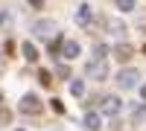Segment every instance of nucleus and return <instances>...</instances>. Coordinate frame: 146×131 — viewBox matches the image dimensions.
Returning <instances> with one entry per match:
<instances>
[{
    "instance_id": "nucleus-1",
    "label": "nucleus",
    "mask_w": 146,
    "mask_h": 131,
    "mask_svg": "<svg viewBox=\"0 0 146 131\" xmlns=\"http://www.w3.org/2000/svg\"><path fill=\"white\" fill-rule=\"evenodd\" d=\"M85 76L94 79V82H105L108 79V61L105 58H91L88 67H85Z\"/></svg>"
},
{
    "instance_id": "nucleus-2",
    "label": "nucleus",
    "mask_w": 146,
    "mask_h": 131,
    "mask_svg": "<svg viewBox=\"0 0 146 131\" xmlns=\"http://www.w3.org/2000/svg\"><path fill=\"white\" fill-rule=\"evenodd\" d=\"M114 79H117V88L131 90V88H137V79H140V73H137V70H120V73H117Z\"/></svg>"
},
{
    "instance_id": "nucleus-3",
    "label": "nucleus",
    "mask_w": 146,
    "mask_h": 131,
    "mask_svg": "<svg viewBox=\"0 0 146 131\" xmlns=\"http://www.w3.org/2000/svg\"><path fill=\"white\" fill-rule=\"evenodd\" d=\"M21 111H23V114H32V117H35V114H41V111H44V105H41V99L35 96V93H27V96L21 99Z\"/></svg>"
},
{
    "instance_id": "nucleus-4",
    "label": "nucleus",
    "mask_w": 146,
    "mask_h": 131,
    "mask_svg": "<svg viewBox=\"0 0 146 131\" xmlns=\"http://www.w3.org/2000/svg\"><path fill=\"white\" fill-rule=\"evenodd\" d=\"M100 108H102V114H108V117H117L120 108H123V102H120L117 96H102V99H100Z\"/></svg>"
},
{
    "instance_id": "nucleus-5",
    "label": "nucleus",
    "mask_w": 146,
    "mask_h": 131,
    "mask_svg": "<svg viewBox=\"0 0 146 131\" xmlns=\"http://www.w3.org/2000/svg\"><path fill=\"white\" fill-rule=\"evenodd\" d=\"M111 55L117 58V61H131V55H135V47H131V44H117L114 47V50H111Z\"/></svg>"
},
{
    "instance_id": "nucleus-6",
    "label": "nucleus",
    "mask_w": 146,
    "mask_h": 131,
    "mask_svg": "<svg viewBox=\"0 0 146 131\" xmlns=\"http://www.w3.org/2000/svg\"><path fill=\"white\" fill-rule=\"evenodd\" d=\"M32 32L38 35V38H50V35L56 32V23H53V20H35Z\"/></svg>"
},
{
    "instance_id": "nucleus-7",
    "label": "nucleus",
    "mask_w": 146,
    "mask_h": 131,
    "mask_svg": "<svg viewBox=\"0 0 146 131\" xmlns=\"http://www.w3.org/2000/svg\"><path fill=\"white\" fill-rule=\"evenodd\" d=\"M76 55H79V44H76V41H67V38H64V44H62V58L73 61Z\"/></svg>"
},
{
    "instance_id": "nucleus-8",
    "label": "nucleus",
    "mask_w": 146,
    "mask_h": 131,
    "mask_svg": "<svg viewBox=\"0 0 146 131\" xmlns=\"http://www.w3.org/2000/svg\"><path fill=\"white\" fill-rule=\"evenodd\" d=\"M76 20L82 23V26H91V20H94V15H91V6H88V3H82V6L76 9Z\"/></svg>"
},
{
    "instance_id": "nucleus-9",
    "label": "nucleus",
    "mask_w": 146,
    "mask_h": 131,
    "mask_svg": "<svg viewBox=\"0 0 146 131\" xmlns=\"http://www.w3.org/2000/svg\"><path fill=\"white\" fill-rule=\"evenodd\" d=\"M21 53H23V58H27V61H38V50H35V44L23 41V44H21Z\"/></svg>"
},
{
    "instance_id": "nucleus-10",
    "label": "nucleus",
    "mask_w": 146,
    "mask_h": 131,
    "mask_svg": "<svg viewBox=\"0 0 146 131\" xmlns=\"http://www.w3.org/2000/svg\"><path fill=\"white\" fill-rule=\"evenodd\" d=\"M102 26H105L108 32H123V29H126L123 20H114V18H102Z\"/></svg>"
},
{
    "instance_id": "nucleus-11",
    "label": "nucleus",
    "mask_w": 146,
    "mask_h": 131,
    "mask_svg": "<svg viewBox=\"0 0 146 131\" xmlns=\"http://www.w3.org/2000/svg\"><path fill=\"white\" fill-rule=\"evenodd\" d=\"M85 128H88V131H100L102 125H100V117H96V114H85Z\"/></svg>"
},
{
    "instance_id": "nucleus-12",
    "label": "nucleus",
    "mask_w": 146,
    "mask_h": 131,
    "mask_svg": "<svg viewBox=\"0 0 146 131\" xmlns=\"http://www.w3.org/2000/svg\"><path fill=\"white\" fill-rule=\"evenodd\" d=\"M70 93L82 99V96H85V82H82V79H73V82H70Z\"/></svg>"
},
{
    "instance_id": "nucleus-13",
    "label": "nucleus",
    "mask_w": 146,
    "mask_h": 131,
    "mask_svg": "<svg viewBox=\"0 0 146 131\" xmlns=\"http://www.w3.org/2000/svg\"><path fill=\"white\" fill-rule=\"evenodd\" d=\"M114 3H117L120 12H131V9H135V0H114Z\"/></svg>"
},
{
    "instance_id": "nucleus-14",
    "label": "nucleus",
    "mask_w": 146,
    "mask_h": 131,
    "mask_svg": "<svg viewBox=\"0 0 146 131\" xmlns=\"http://www.w3.org/2000/svg\"><path fill=\"white\" fill-rule=\"evenodd\" d=\"M62 44H64V38H62V35H56L53 44H50V53H58V55H62Z\"/></svg>"
},
{
    "instance_id": "nucleus-15",
    "label": "nucleus",
    "mask_w": 146,
    "mask_h": 131,
    "mask_svg": "<svg viewBox=\"0 0 146 131\" xmlns=\"http://www.w3.org/2000/svg\"><path fill=\"white\" fill-rule=\"evenodd\" d=\"M38 82H41L44 88H53V76L47 73V70H41V73H38Z\"/></svg>"
},
{
    "instance_id": "nucleus-16",
    "label": "nucleus",
    "mask_w": 146,
    "mask_h": 131,
    "mask_svg": "<svg viewBox=\"0 0 146 131\" xmlns=\"http://www.w3.org/2000/svg\"><path fill=\"white\" fill-rule=\"evenodd\" d=\"M56 76H58V79H70V67H67V64H58V67H56Z\"/></svg>"
},
{
    "instance_id": "nucleus-17",
    "label": "nucleus",
    "mask_w": 146,
    "mask_h": 131,
    "mask_svg": "<svg viewBox=\"0 0 146 131\" xmlns=\"http://www.w3.org/2000/svg\"><path fill=\"white\" fill-rule=\"evenodd\" d=\"M9 122H12V111L0 108V125H9Z\"/></svg>"
},
{
    "instance_id": "nucleus-18",
    "label": "nucleus",
    "mask_w": 146,
    "mask_h": 131,
    "mask_svg": "<svg viewBox=\"0 0 146 131\" xmlns=\"http://www.w3.org/2000/svg\"><path fill=\"white\" fill-rule=\"evenodd\" d=\"M53 111H56V114H64V105H62V99H53Z\"/></svg>"
},
{
    "instance_id": "nucleus-19",
    "label": "nucleus",
    "mask_w": 146,
    "mask_h": 131,
    "mask_svg": "<svg viewBox=\"0 0 146 131\" xmlns=\"http://www.w3.org/2000/svg\"><path fill=\"white\" fill-rule=\"evenodd\" d=\"M143 117H146V111H143V108H137V111H135V122H140Z\"/></svg>"
},
{
    "instance_id": "nucleus-20",
    "label": "nucleus",
    "mask_w": 146,
    "mask_h": 131,
    "mask_svg": "<svg viewBox=\"0 0 146 131\" xmlns=\"http://www.w3.org/2000/svg\"><path fill=\"white\" fill-rule=\"evenodd\" d=\"M6 23H9V15H6V12H0V26H6Z\"/></svg>"
},
{
    "instance_id": "nucleus-21",
    "label": "nucleus",
    "mask_w": 146,
    "mask_h": 131,
    "mask_svg": "<svg viewBox=\"0 0 146 131\" xmlns=\"http://www.w3.org/2000/svg\"><path fill=\"white\" fill-rule=\"evenodd\" d=\"M29 6H32V9H41V6H44V0H29Z\"/></svg>"
},
{
    "instance_id": "nucleus-22",
    "label": "nucleus",
    "mask_w": 146,
    "mask_h": 131,
    "mask_svg": "<svg viewBox=\"0 0 146 131\" xmlns=\"http://www.w3.org/2000/svg\"><path fill=\"white\" fill-rule=\"evenodd\" d=\"M140 96H143V102H146V85H143V88H140Z\"/></svg>"
},
{
    "instance_id": "nucleus-23",
    "label": "nucleus",
    "mask_w": 146,
    "mask_h": 131,
    "mask_svg": "<svg viewBox=\"0 0 146 131\" xmlns=\"http://www.w3.org/2000/svg\"><path fill=\"white\" fill-rule=\"evenodd\" d=\"M143 55H146V44H143Z\"/></svg>"
},
{
    "instance_id": "nucleus-24",
    "label": "nucleus",
    "mask_w": 146,
    "mask_h": 131,
    "mask_svg": "<svg viewBox=\"0 0 146 131\" xmlns=\"http://www.w3.org/2000/svg\"><path fill=\"white\" fill-rule=\"evenodd\" d=\"M0 102H3V96H0Z\"/></svg>"
}]
</instances>
